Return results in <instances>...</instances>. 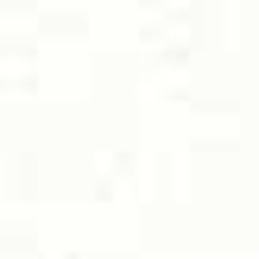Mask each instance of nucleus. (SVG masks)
<instances>
[]
</instances>
